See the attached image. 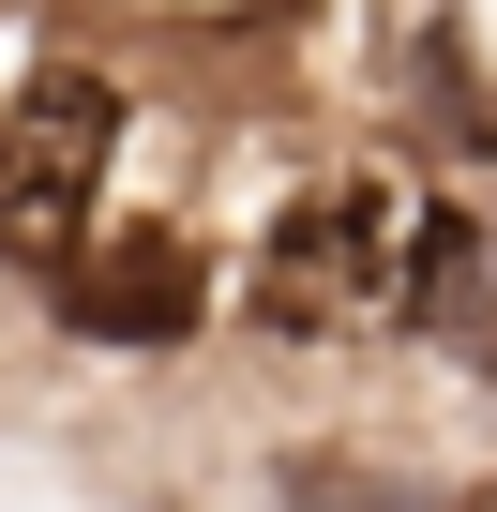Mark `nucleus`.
Listing matches in <instances>:
<instances>
[{"mask_svg":"<svg viewBox=\"0 0 497 512\" xmlns=\"http://www.w3.org/2000/svg\"><path fill=\"white\" fill-rule=\"evenodd\" d=\"M61 317L106 332V347H181V332L211 317V272H196V241L121 226V241H76V256H61Z\"/></svg>","mask_w":497,"mask_h":512,"instance_id":"3","label":"nucleus"},{"mask_svg":"<svg viewBox=\"0 0 497 512\" xmlns=\"http://www.w3.org/2000/svg\"><path fill=\"white\" fill-rule=\"evenodd\" d=\"M392 302H407V317H422L437 347H467V362H497V226H482V211H437Z\"/></svg>","mask_w":497,"mask_h":512,"instance_id":"4","label":"nucleus"},{"mask_svg":"<svg viewBox=\"0 0 497 512\" xmlns=\"http://www.w3.org/2000/svg\"><path fill=\"white\" fill-rule=\"evenodd\" d=\"M287 512H422V497H407V482H347V467L302 452V467H287Z\"/></svg>","mask_w":497,"mask_h":512,"instance_id":"5","label":"nucleus"},{"mask_svg":"<svg viewBox=\"0 0 497 512\" xmlns=\"http://www.w3.org/2000/svg\"><path fill=\"white\" fill-rule=\"evenodd\" d=\"M347 302H392V196H302L287 226H272V256H257V317L302 347V332H332Z\"/></svg>","mask_w":497,"mask_h":512,"instance_id":"2","label":"nucleus"},{"mask_svg":"<svg viewBox=\"0 0 497 512\" xmlns=\"http://www.w3.org/2000/svg\"><path fill=\"white\" fill-rule=\"evenodd\" d=\"M106 151H121V91L91 61H46L16 106H0V256H16V272H61V256L91 241Z\"/></svg>","mask_w":497,"mask_h":512,"instance_id":"1","label":"nucleus"}]
</instances>
